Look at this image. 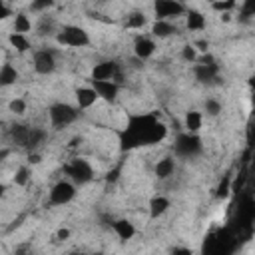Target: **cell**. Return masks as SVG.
<instances>
[{"instance_id": "obj_24", "label": "cell", "mask_w": 255, "mask_h": 255, "mask_svg": "<svg viewBox=\"0 0 255 255\" xmlns=\"http://www.w3.org/2000/svg\"><path fill=\"white\" fill-rule=\"evenodd\" d=\"M36 34L38 36H56L58 34V24H56V20L52 18V16H48V14H42L40 16V20H38V24H36Z\"/></svg>"}, {"instance_id": "obj_23", "label": "cell", "mask_w": 255, "mask_h": 255, "mask_svg": "<svg viewBox=\"0 0 255 255\" xmlns=\"http://www.w3.org/2000/svg\"><path fill=\"white\" fill-rule=\"evenodd\" d=\"M46 139H48V131L44 129V128H36V126H32V129H30V137H28V151L32 153V151H38L40 147H42V143H46Z\"/></svg>"}, {"instance_id": "obj_14", "label": "cell", "mask_w": 255, "mask_h": 255, "mask_svg": "<svg viewBox=\"0 0 255 255\" xmlns=\"http://www.w3.org/2000/svg\"><path fill=\"white\" fill-rule=\"evenodd\" d=\"M30 129H32V126H26V124H14V126L8 129V139H10V143H14V145L26 149V147H28Z\"/></svg>"}, {"instance_id": "obj_7", "label": "cell", "mask_w": 255, "mask_h": 255, "mask_svg": "<svg viewBox=\"0 0 255 255\" xmlns=\"http://www.w3.org/2000/svg\"><path fill=\"white\" fill-rule=\"evenodd\" d=\"M124 78V70L116 60H102L98 64H94L92 72H90V80H98V82H116L118 86L122 84Z\"/></svg>"}, {"instance_id": "obj_18", "label": "cell", "mask_w": 255, "mask_h": 255, "mask_svg": "<svg viewBox=\"0 0 255 255\" xmlns=\"http://www.w3.org/2000/svg\"><path fill=\"white\" fill-rule=\"evenodd\" d=\"M205 26H207V20H205V16L199 10H193V8L185 10V28L187 30L201 32V30H205Z\"/></svg>"}, {"instance_id": "obj_17", "label": "cell", "mask_w": 255, "mask_h": 255, "mask_svg": "<svg viewBox=\"0 0 255 255\" xmlns=\"http://www.w3.org/2000/svg\"><path fill=\"white\" fill-rule=\"evenodd\" d=\"M112 231L118 235L120 241H129L135 235V225L129 219H114L112 221Z\"/></svg>"}, {"instance_id": "obj_39", "label": "cell", "mask_w": 255, "mask_h": 255, "mask_svg": "<svg viewBox=\"0 0 255 255\" xmlns=\"http://www.w3.org/2000/svg\"><path fill=\"white\" fill-rule=\"evenodd\" d=\"M227 193H229V179H225V183H221L219 189H217V195L219 197H227Z\"/></svg>"}, {"instance_id": "obj_19", "label": "cell", "mask_w": 255, "mask_h": 255, "mask_svg": "<svg viewBox=\"0 0 255 255\" xmlns=\"http://www.w3.org/2000/svg\"><path fill=\"white\" fill-rule=\"evenodd\" d=\"M153 173L157 179H169L173 173H175V157L167 155V157H161L155 167H153Z\"/></svg>"}, {"instance_id": "obj_5", "label": "cell", "mask_w": 255, "mask_h": 255, "mask_svg": "<svg viewBox=\"0 0 255 255\" xmlns=\"http://www.w3.org/2000/svg\"><path fill=\"white\" fill-rule=\"evenodd\" d=\"M56 42L64 48H86L90 46V34L78 24H64L56 34Z\"/></svg>"}, {"instance_id": "obj_2", "label": "cell", "mask_w": 255, "mask_h": 255, "mask_svg": "<svg viewBox=\"0 0 255 255\" xmlns=\"http://www.w3.org/2000/svg\"><path fill=\"white\" fill-rule=\"evenodd\" d=\"M235 249V235L229 229H217L207 235L203 255H231Z\"/></svg>"}, {"instance_id": "obj_31", "label": "cell", "mask_w": 255, "mask_h": 255, "mask_svg": "<svg viewBox=\"0 0 255 255\" xmlns=\"http://www.w3.org/2000/svg\"><path fill=\"white\" fill-rule=\"evenodd\" d=\"M211 8L219 14H229V10L237 8V4L233 0H227V2H211Z\"/></svg>"}, {"instance_id": "obj_21", "label": "cell", "mask_w": 255, "mask_h": 255, "mask_svg": "<svg viewBox=\"0 0 255 255\" xmlns=\"http://www.w3.org/2000/svg\"><path fill=\"white\" fill-rule=\"evenodd\" d=\"M183 128L187 133H197L203 128V114L197 110H189L183 116Z\"/></svg>"}, {"instance_id": "obj_41", "label": "cell", "mask_w": 255, "mask_h": 255, "mask_svg": "<svg viewBox=\"0 0 255 255\" xmlns=\"http://www.w3.org/2000/svg\"><path fill=\"white\" fill-rule=\"evenodd\" d=\"M6 189H8V187H6V183H2V181H0V199H2V195L6 193Z\"/></svg>"}, {"instance_id": "obj_11", "label": "cell", "mask_w": 255, "mask_h": 255, "mask_svg": "<svg viewBox=\"0 0 255 255\" xmlns=\"http://www.w3.org/2000/svg\"><path fill=\"white\" fill-rule=\"evenodd\" d=\"M187 10L185 4L181 2H175V0H157L153 2V14H155V20H173L177 16H183Z\"/></svg>"}, {"instance_id": "obj_25", "label": "cell", "mask_w": 255, "mask_h": 255, "mask_svg": "<svg viewBox=\"0 0 255 255\" xmlns=\"http://www.w3.org/2000/svg\"><path fill=\"white\" fill-rule=\"evenodd\" d=\"M145 26H147V16L143 12H137V10L129 12L124 20V28H128V30H141Z\"/></svg>"}, {"instance_id": "obj_12", "label": "cell", "mask_w": 255, "mask_h": 255, "mask_svg": "<svg viewBox=\"0 0 255 255\" xmlns=\"http://www.w3.org/2000/svg\"><path fill=\"white\" fill-rule=\"evenodd\" d=\"M155 48H157L155 40L151 36H147V34H137L135 40H133V54H135V58L139 62L149 60L155 54Z\"/></svg>"}, {"instance_id": "obj_35", "label": "cell", "mask_w": 255, "mask_h": 255, "mask_svg": "<svg viewBox=\"0 0 255 255\" xmlns=\"http://www.w3.org/2000/svg\"><path fill=\"white\" fill-rule=\"evenodd\" d=\"M8 16H14V14H12V8L0 0V20H6Z\"/></svg>"}, {"instance_id": "obj_9", "label": "cell", "mask_w": 255, "mask_h": 255, "mask_svg": "<svg viewBox=\"0 0 255 255\" xmlns=\"http://www.w3.org/2000/svg\"><path fill=\"white\" fill-rule=\"evenodd\" d=\"M32 66H34V72L40 74V76H50L56 72L58 68V58H56V52L50 50V48H40L32 54Z\"/></svg>"}, {"instance_id": "obj_43", "label": "cell", "mask_w": 255, "mask_h": 255, "mask_svg": "<svg viewBox=\"0 0 255 255\" xmlns=\"http://www.w3.org/2000/svg\"><path fill=\"white\" fill-rule=\"evenodd\" d=\"M68 255H86V253H82V251H70Z\"/></svg>"}, {"instance_id": "obj_33", "label": "cell", "mask_w": 255, "mask_h": 255, "mask_svg": "<svg viewBox=\"0 0 255 255\" xmlns=\"http://www.w3.org/2000/svg\"><path fill=\"white\" fill-rule=\"evenodd\" d=\"M34 253V247L30 241H22V243H16L12 255H32Z\"/></svg>"}, {"instance_id": "obj_44", "label": "cell", "mask_w": 255, "mask_h": 255, "mask_svg": "<svg viewBox=\"0 0 255 255\" xmlns=\"http://www.w3.org/2000/svg\"><path fill=\"white\" fill-rule=\"evenodd\" d=\"M96 255H102V253H96Z\"/></svg>"}, {"instance_id": "obj_16", "label": "cell", "mask_w": 255, "mask_h": 255, "mask_svg": "<svg viewBox=\"0 0 255 255\" xmlns=\"http://www.w3.org/2000/svg\"><path fill=\"white\" fill-rule=\"evenodd\" d=\"M171 207V201L165 197V195H153L147 203V209H149V217L151 219H159L161 215H165Z\"/></svg>"}, {"instance_id": "obj_13", "label": "cell", "mask_w": 255, "mask_h": 255, "mask_svg": "<svg viewBox=\"0 0 255 255\" xmlns=\"http://www.w3.org/2000/svg\"><path fill=\"white\" fill-rule=\"evenodd\" d=\"M94 92L98 94V100H104L108 104H114L120 96V86L116 82H98V80H90Z\"/></svg>"}, {"instance_id": "obj_32", "label": "cell", "mask_w": 255, "mask_h": 255, "mask_svg": "<svg viewBox=\"0 0 255 255\" xmlns=\"http://www.w3.org/2000/svg\"><path fill=\"white\" fill-rule=\"evenodd\" d=\"M181 58H183L185 62H189V64H195V60H197L199 56H197V50H195L191 44H185V46L181 48Z\"/></svg>"}, {"instance_id": "obj_3", "label": "cell", "mask_w": 255, "mask_h": 255, "mask_svg": "<svg viewBox=\"0 0 255 255\" xmlns=\"http://www.w3.org/2000/svg\"><path fill=\"white\" fill-rule=\"evenodd\" d=\"M78 118H80V110L76 106H72V104H66V102H56V104H52L48 108V120H50V126L54 129L68 128Z\"/></svg>"}, {"instance_id": "obj_37", "label": "cell", "mask_w": 255, "mask_h": 255, "mask_svg": "<svg viewBox=\"0 0 255 255\" xmlns=\"http://www.w3.org/2000/svg\"><path fill=\"white\" fill-rule=\"evenodd\" d=\"M56 241H66V239H70V229H66V227H62V229H58L56 231Z\"/></svg>"}, {"instance_id": "obj_30", "label": "cell", "mask_w": 255, "mask_h": 255, "mask_svg": "<svg viewBox=\"0 0 255 255\" xmlns=\"http://www.w3.org/2000/svg\"><path fill=\"white\" fill-rule=\"evenodd\" d=\"M28 181H30V167H28V165L18 167L16 173H14V183H16V185H26Z\"/></svg>"}, {"instance_id": "obj_20", "label": "cell", "mask_w": 255, "mask_h": 255, "mask_svg": "<svg viewBox=\"0 0 255 255\" xmlns=\"http://www.w3.org/2000/svg\"><path fill=\"white\" fill-rule=\"evenodd\" d=\"M177 34V26L169 20H155L151 24V38H169Z\"/></svg>"}, {"instance_id": "obj_4", "label": "cell", "mask_w": 255, "mask_h": 255, "mask_svg": "<svg viewBox=\"0 0 255 255\" xmlns=\"http://www.w3.org/2000/svg\"><path fill=\"white\" fill-rule=\"evenodd\" d=\"M203 151V141L197 133L181 131L173 141V155L179 159H193Z\"/></svg>"}, {"instance_id": "obj_40", "label": "cell", "mask_w": 255, "mask_h": 255, "mask_svg": "<svg viewBox=\"0 0 255 255\" xmlns=\"http://www.w3.org/2000/svg\"><path fill=\"white\" fill-rule=\"evenodd\" d=\"M28 161L36 165V163H40V161H42V157H40V153H38V151H32V153H30V157H28Z\"/></svg>"}, {"instance_id": "obj_29", "label": "cell", "mask_w": 255, "mask_h": 255, "mask_svg": "<svg viewBox=\"0 0 255 255\" xmlns=\"http://www.w3.org/2000/svg\"><path fill=\"white\" fill-rule=\"evenodd\" d=\"M26 100H22V98H14V100H10V104H8V110L14 114V116H24L26 114Z\"/></svg>"}, {"instance_id": "obj_34", "label": "cell", "mask_w": 255, "mask_h": 255, "mask_svg": "<svg viewBox=\"0 0 255 255\" xmlns=\"http://www.w3.org/2000/svg\"><path fill=\"white\" fill-rule=\"evenodd\" d=\"M52 6H54V2H50V0H44V2H32V4H30V10H32V12H44V10L52 8Z\"/></svg>"}, {"instance_id": "obj_42", "label": "cell", "mask_w": 255, "mask_h": 255, "mask_svg": "<svg viewBox=\"0 0 255 255\" xmlns=\"http://www.w3.org/2000/svg\"><path fill=\"white\" fill-rule=\"evenodd\" d=\"M6 155H8V149H2V151H0V161H2V157H6Z\"/></svg>"}, {"instance_id": "obj_38", "label": "cell", "mask_w": 255, "mask_h": 255, "mask_svg": "<svg viewBox=\"0 0 255 255\" xmlns=\"http://www.w3.org/2000/svg\"><path fill=\"white\" fill-rule=\"evenodd\" d=\"M191 46H193L195 50H199V52H207V48H209V42H207V40H195Z\"/></svg>"}, {"instance_id": "obj_26", "label": "cell", "mask_w": 255, "mask_h": 255, "mask_svg": "<svg viewBox=\"0 0 255 255\" xmlns=\"http://www.w3.org/2000/svg\"><path fill=\"white\" fill-rule=\"evenodd\" d=\"M32 30V20L28 18V14H24V12H18V14H14V22H12V32H16V34H28Z\"/></svg>"}, {"instance_id": "obj_8", "label": "cell", "mask_w": 255, "mask_h": 255, "mask_svg": "<svg viewBox=\"0 0 255 255\" xmlns=\"http://www.w3.org/2000/svg\"><path fill=\"white\" fill-rule=\"evenodd\" d=\"M76 185L72 183V181H68V179H60V181H56L52 187H50V191H48V203L50 205H56V207H60V205H68L74 197H76Z\"/></svg>"}, {"instance_id": "obj_22", "label": "cell", "mask_w": 255, "mask_h": 255, "mask_svg": "<svg viewBox=\"0 0 255 255\" xmlns=\"http://www.w3.org/2000/svg\"><path fill=\"white\" fill-rule=\"evenodd\" d=\"M18 80H20V72L16 70V66H12L10 62L0 66V88H10Z\"/></svg>"}, {"instance_id": "obj_28", "label": "cell", "mask_w": 255, "mask_h": 255, "mask_svg": "<svg viewBox=\"0 0 255 255\" xmlns=\"http://www.w3.org/2000/svg\"><path fill=\"white\" fill-rule=\"evenodd\" d=\"M203 112H205L207 116L215 118V116H219V114L223 112V104H221L217 98H207L205 104H203Z\"/></svg>"}, {"instance_id": "obj_10", "label": "cell", "mask_w": 255, "mask_h": 255, "mask_svg": "<svg viewBox=\"0 0 255 255\" xmlns=\"http://www.w3.org/2000/svg\"><path fill=\"white\" fill-rule=\"evenodd\" d=\"M193 76L201 84H211L219 76V66L213 60V56H201L193 64Z\"/></svg>"}, {"instance_id": "obj_1", "label": "cell", "mask_w": 255, "mask_h": 255, "mask_svg": "<svg viewBox=\"0 0 255 255\" xmlns=\"http://www.w3.org/2000/svg\"><path fill=\"white\" fill-rule=\"evenodd\" d=\"M167 137V126L155 114H131L126 128L120 131V149L129 151L143 145L161 143Z\"/></svg>"}, {"instance_id": "obj_6", "label": "cell", "mask_w": 255, "mask_h": 255, "mask_svg": "<svg viewBox=\"0 0 255 255\" xmlns=\"http://www.w3.org/2000/svg\"><path fill=\"white\" fill-rule=\"evenodd\" d=\"M64 173L68 175V181H72L74 185H86V183H90L96 177L94 167H92V163L86 157H74V159H70L64 165Z\"/></svg>"}, {"instance_id": "obj_27", "label": "cell", "mask_w": 255, "mask_h": 255, "mask_svg": "<svg viewBox=\"0 0 255 255\" xmlns=\"http://www.w3.org/2000/svg\"><path fill=\"white\" fill-rule=\"evenodd\" d=\"M8 42H10V46H12L16 52H20V54H24V52L32 50V46H30V40H28V36H24V34H16V32H10V36H8Z\"/></svg>"}, {"instance_id": "obj_36", "label": "cell", "mask_w": 255, "mask_h": 255, "mask_svg": "<svg viewBox=\"0 0 255 255\" xmlns=\"http://www.w3.org/2000/svg\"><path fill=\"white\" fill-rule=\"evenodd\" d=\"M171 255H193V251L185 245H179V247H173L171 249Z\"/></svg>"}, {"instance_id": "obj_15", "label": "cell", "mask_w": 255, "mask_h": 255, "mask_svg": "<svg viewBox=\"0 0 255 255\" xmlns=\"http://www.w3.org/2000/svg\"><path fill=\"white\" fill-rule=\"evenodd\" d=\"M74 96H76L78 110H88V108H92L98 102V94L94 92L92 86H80V88H76Z\"/></svg>"}]
</instances>
